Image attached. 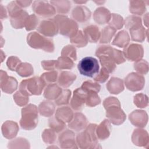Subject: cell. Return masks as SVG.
I'll use <instances>...</instances> for the list:
<instances>
[{
    "mask_svg": "<svg viewBox=\"0 0 149 149\" xmlns=\"http://www.w3.org/2000/svg\"><path fill=\"white\" fill-rule=\"evenodd\" d=\"M104 107L106 109V115L110 122L114 125L122 124L126 119V115L121 109L119 100L110 97L104 101Z\"/></svg>",
    "mask_w": 149,
    "mask_h": 149,
    "instance_id": "6da1fadb",
    "label": "cell"
},
{
    "mask_svg": "<svg viewBox=\"0 0 149 149\" xmlns=\"http://www.w3.org/2000/svg\"><path fill=\"white\" fill-rule=\"evenodd\" d=\"M45 83L41 77H33L23 80L19 86V91L26 96L40 95L42 93Z\"/></svg>",
    "mask_w": 149,
    "mask_h": 149,
    "instance_id": "7a4b0ae2",
    "label": "cell"
},
{
    "mask_svg": "<svg viewBox=\"0 0 149 149\" xmlns=\"http://www.w3.org/2000/svg\"><path fill=\"white\" fill-rule=\"evenodd\" d=\"M38 123V109L36 105L29 104L22 109V118L20 121L21 127L25 130L35 128Z\"/></svg>",
    "mask_w": 149,
    "mask_h": 149,
    "instance_id": "3957f363",
    "label": "cell"
},
{
    "mask_svg": "<svg viewBox=\"0 0 149 149\" xmlns=\"http://www.w3.org/2000/svg\"><path fill=\"white\" fill-rule=\"evenodd\" d=\"M27 41L28 44L32 48L36 49H42L46 52H53L54 44L53 41L39 33L32 32L27 35Z\"/></svg>",
    "mask_w": 149,
    "mask_h": 149,
    "instance_id": "277c9868",
    "label": "cell"
},
{
    "mask_svg": "<svg viewBox=\"0 0 149 149\" xmlns=\"http://www.w3.org/2000/svg\"><path fill=\"white\" fill-rule=\"evenodd\" d=\"M77 69L81 75L94 78L100 71V66L97 59L92 56H86L79 61Z\"/></svg>",
    "mask_w": 149,
    "mask_h": 149,
    "instance_id": "5b68a950",
    "label": "cell"
},
{
    "mask_svg": "<svg viewBox=\"0 0 149 149\" xmlns=\"http://www.w3.org/2000/svg\"><path fill=\"white\" fill-rule=\"evenodd\" d=\"M52 19L56 22L59 31L62 35L72 37L78 31V26L76 22L67 16L58 15Z\"/></svg>",
    "mask_w": 149,
    "mask_h": 149,
    "instance_id": "8992f818",
    "label": "cell"
},
{
    "mask_svg": "<svg viewBox=\"0 0 149 149\" xmlns=\"http://www.w3.org/2000/svg\"><path fill=\"white\" fill-rule=\"evenodd\" d=\"M95 124H90L86 126V129L80 133L77 136V142L80 147L84 148V145L97 144Z\"/></svg>",
    "mask_w": 149,
    "mask_h": 149,
    "instance_id": "52a82bcc",
    "label": "cell"
},
{
    "mask_svg": "<svg viewBox=\"0 0 149 149\" xmlns=\"http://www.w3.org/2000/svg\"><path fill=\"white\" fill-rule=\"evenodd\" d=\"M32 9L35 14L43 17H52L56 12L55 7L46 1H34L32 5Z\"/></svg>",
    "mask_w": 149,
    "mask_h": 149,
    "instance_id": "ba28073f",
    "label": "cell"
},
{
    "mask_svg": "<svg viewBox=\"0 0 149 149\" xmlns=\"http://www.w3.org/2000/svg\"><path fill=\"white\" fill-rule=\"evenodd\" d=\"M125 83L128 90L137 91L143 89L145 84V79L143 75L132 72L125 77Z\"/></svg>",
    "mask_w": 149,
    "mask_h": 149,
    "instance_id": "9c48e42d",
    "label": "cell"
},
{
    "mask_svg": "<svg viewBox=\"0 0 149 149\" xmlns=\"http://www.w3.org/2000/svg\"><path fill=\"white\" fill-rule=\"evenodd\" d=\"M39 33L48 37H53L59 32V28L56 22L53 19L44 20L37 27Z\"/></svg>",
    "mask_w": 149,
    "mask_h": 149,
    "instance_id": "30bf717a",
    "label": "cell"
},
{
    "mask_svg": "<svg viewBox=\"0 0 149 149\" xmlns=\"http://www.w3.org/2000/svg\"><path fill=\"white\" fill-rule=\"evenodd\" d=\"M87 95V91L86 90L81 87L76 88L73 91V95L70 102L72 108L76 111H81L84 107Z\"/></svg>",
    "mask_w": 149,
    "mask_h": 149,
    "instance_id": "8fae6325",
    "label": "cell"
},
{
    "mask_svg": "<svg viewBox=\"0 0 149 149\" xmlns=\"http://www.w3.org/2000/svg\"><path fill=\"white\" fill-rule=\"evenodd\" d=\"M123 54L125 59L136 62L143 57V48L141 45L137 44H130L125 48Z\"/></svg>",
    "mask_w": 149,
    "mask_h": 149,
    "instance_id": "7c38bea8",
    "label": "cell"
},
{
    "mask_svg": "<svg viewBox=\"0 0 149 149\" xmlns=\"http://www.w3.org/2000/svg\"><path fill=\"white\" fill-rule=\"evenodd\" d=\"M95 53H105L108 55L115 63L120 64L125 62L126 59L122 52L109 45L100 46L96 50Z\"/></svg>",
    "mask_w": 149,
    "mask_h": 149,
    "instance_id": "4fadbf2b",
    "label": "cell"
},
{
    "mask_svg": "<svg viewBox=\"0 0 149 149\" xmlns=\"http://www.w3.org/2000/svg\"><path fill=\"white\" fill-rule=\"evenodd\" d=\"M28 13L23 9L16 12L10 15V23L15 29H22L25 26L26 22L29 17Z\"/></svg>",
    "mask_w": 149,
    "mask_h": 149,
    "instance_id": "5bb4252c",
    "label": "cell"
},
{
    "mask_svg": "<svg viewBox=\"0 0 149 149\" xmlns=\"http://www.w3.org/2000/svg\"><path fill=\"white\" fill-rule=\"evenodd\" d=\"M1 73L4 77V79L1 77V87L2 90L8 94L12 93L17 88V80L13 77H9L4 71L1 70Z\"/></svg>",
    "mask_w": 149,
    "mask_h": 149,
    "instance_id": "9a60e30c",
    "label": "cell"
},
{
    "mask_svg": "<svg viewBox=\"0 0 149 149\" xmlns=\"http://www.w3.org/2000/svg\"><path fill=\"white\" fill-rule=\"evenodd\" d=\"M88 120L86 117L80 112L73 115L72 119L68 123V126L77 132H79L86 127Z\"/></svg>",
    "mask_w": 149,
    "mask_h": 149,
    "instance_id": "2e32d148",
    "label": "cell"
},
{
    "mask_svg": "<svg viewBox=\"0 0 149 149\" xmlns=\"http://www.w3.org/2000/svg\"><path fill=\"white\" fill-rule=\"evenodd\" d=\"M72 16L74 20L80 23L88 20L91 16V12L85 6L79 5L76 6L72 12Z\"/></svg>",
    "mask_w": 149,
    "mask_h": 149,
    "instance_id": "e0dca14e",
    "label": "cell"
},
{
    "mask_svg": "<svg viewBox=\"0 0 149 149\" xmlns=\"http://www.w3.org/2000/svg\"><path fill=\"white\" fill-rule=\"evenodd\" d=\"M131 123L139 127H144L148 121V115L144 111L136 110L129 115Z\"/></svg>",
    "mask_w": 149,
    "mask_h": 149,
    "instance_id": "ac0fdd59",
    "label": "cell"
},
{
    "mask_svg": "<svg viewBox=\"0 0 149 149\" xmlns=\"http://www.w3.org/2000/svg\"><path fill=\"white\" fill-rule=\"evenodd\" d=\"M111 17V13L109 10L104 7H100L96 9L93 14V18L95 22L101 25L108 23Z\"/></svg>",
    "mask_w": 149,
    "mask_h": 149,
    "instance_id": "d6986e66",
    "label": "cell"
},
{
    "mask_svg": "<svg viewBox=\"0 0 149 149\" xmlns=\"http://www.w3.org/2000/svg\"><path fill=\"white\" fill-rule=\"evenodd\" d=\"M76 76L71 72L62 71L58 75V85L63 88L69 87L76 80Z\"/></svg>",
    "mask_w": 149,
    "mask_h": 149,
    "instance_id": "ffe728a7",
    "label": "cell"
},
{
    "mask_svg": "<svg viewBox=\"0 0 149 149\" xmlns=\"http://www.w3.org/2000/svg\"><path fill=\"white\" fill-rule=\"evenodd\" d=\"M19 130L18 125L16 122L7 120L2 126V132L3 136L7 139H12L16 136Z\"/></svg>",
    "mask_w": 149,
    "mask_h": 149,
    "instance_id": "44dd1931",
    "label": "cell"
},
{
    "mask_svg": "<svg viewBox=\"0 0 149 149\" xmlns=\"http://www.w3.org/2000/svg\"><path fill=\"white\" fill-rule=\"evenodd\" d=\"M111 130L110 122L108 119H104L98 126L96 127V135L100 140H104L108 138Z\"/></svg>",
    "mask_w": 149,
    "mask_h": 149,
    "instance_id": "7402d4cb",
    "label": "cell"
},
{
    "mask_svg": "<svg viewBox=\"0 0 149 149\" xmlns=\"http://www.w3.org/2000/svg\"><path fill=\"white\" fill-rule=\"evenodd\" d=\"M132 141L139 146H144L148 143V133L143 129H136L132 134Z\"/></svg>",
    "mask_w": 149,
    "mask_h": 149,
    "instance_id": "603a6c76",
    "label": "cell"
},
{
    "mask_svg": "<svg viewBox=\"0 0 149 149\" xmlns=\"http://www.w3.org/2000/svg\"><path fill=\"white\" fill-rule=\"evenodd\" d=\"M83 33L88 41L90 42H97L100 38L101 33L99 29L95 25H90L85 27Z\"/></svg>",
    "mask_w": 149,
    "mask_h": 149,
    "instance_id": "cb8c5ba5",
    "label": "cell"
},
{
    "mask_svg": "<svg viewBox=\"0 0 149 149\" xmlns=\"http://www.w3.org/2000/svg\"><path fill=\"white\" fill-rule=\"evenodd\" d=\"M107 88L111 94H119L124 89L123 81L119 78L113 77L107 84Z\"/></svg>",
    "mask_w": 149,
    "mask_h": 149,
    "instance_id": "d4e9b609",
    "label": "cell"
},
{
    "mask_svg": "<svg viewBox=\"0 0 149 149\" xmlns=\"http://www.w3.org/2000/svg\"><path fill=\"white\" fill-rule=\"evenodd\" d=\"M62 91V88L56 84H49L44 90V97L49 100H55L61 94Z\"/></svg>",
    "mask_w": 149,
    "mask_h": 149,
    "instance_id": "484cf974",
    "label": "cell"
},
{
    "mask_svg": "<svg viewBox=\"0 0 149 149\" xmlns=\"http://www.w3.org/2000/svg\"><path fill=\"white\" fill-rule=\"evenodd\" d=\"M55 116L65 123H69L72 119L73 113L69 107H62L57 109Z\"/></svg>",
    "mask_w": 149,
    "mask_h": 149,
    "instance_id": "4316f807",
    "label": "cell"
},
{
    "mask_svg": "<svg viewBox=\"0 0 149 149\" xmlns=\"http://www.w3.org/2000/svg\"><path fill=\"white\" fill-rule=\"evenodd\" d=\"M38 111L41 115L49 117L52 115L55 111V105L49 101L41 102L38 107Z\"/></svg>",
    "mask_w": 149,
    "mask_h": 149,
    "instance_id": "83f0119b",
    "label": "cell"
},
{
    "mask_svg": "<svg viewBox=\"0 0 149 149\" xmlns=\"http://www.w3.org/2000/svg\"><path fill=\"white\" fill-rule=\"evenodd\" d=\"M129 40L130 38L127 32L125 30H122L118 32V33L116 34L114 40H113L112 44L120 48L126 47L127 45Z\"/></svg>",
    "mask_w": 149,
    "mask_h": 149,
    "instance_id": "f1b7e54d",
    "label": "cell"
},
{
    "mask_svg": "<svg viewBox=\"0 0 149 149\" xmlns=\"http://www.w3.org/2000/svg\"><path fill=\"white\" fill-rule=\"evenodd\" d=\"M129 10L134 15H143L146 10V1H130L129 2Z\"/></svg>",
    "mask_w": 149,
    "mask_h": 149,
    "instance_id": "f546056e",
    "label": "cell"
},
{
    "mask_svg": "<svg viewBox=\"0 0 149 149\" xmlns=\"http://www.w3.org/2000/svg\"><path fill=\"white\" fill-rule=\"evenodd\" d=\"M60 15L66 14L70 9L71 3L69 1H51L49 2Z\"/></svg>",
    "mask_w": 149,
    "mask_h": 149,
    "instance_id": "4dcf8cb0",
    "label": "cell"
},
{
    "mask_svg": "<svg viewBox=\"0 0 149 149\" xmlns=\"http://www.w3.org/2000/svg\"><path fill=\"white\" fill-rule=\"evenodd\" d=\"M70 41L77 47H83L87 45L88 40L84 33L79 30L73 37H70Z\"/></svg>",
    "mask_w": 149,
    "mask_h": 149,
    "instance_id": "1f68e13d",
    "label": "cell"
},
{
    "mask_svg": "<svg viewBox=\"0 0 149 149\" xmlns=\"http://www.w3.org/2000/svg\"><path fill=\"white\" fill-rule=\"evenodd\" d=\"M116 30L110 26L105 27L101 31L100 36V43H108L115 34Z\"/></svg>",
    "mask_w": 149,
    "mask_h": 149,
    "instance_id": "d6a6232c",
    "label": "cell"
},
{
    "mask_svg": "<svg viewBox=\"0 0 149 149\" xmlns=\"http://www.w3.org/2000/svg\"><path fill=\"white\" fill-rule=\"evenodd\" d=\"M74 133L69 130H66L63 132L59 137V142L60 145L75 144Z\"/></svg>",
    "mask_w": 149,
    "mask_h": 149,
    "instance_id": "836d02e7",
    "label": "cell"
},
{
    "mask_svg": "<svg viewBox=\"0 0 149 149\" xmlns=\"http://www.w3.org/2000/svg\"><path fill=\"white\" fill-rule=\"evenodd\" d=\"M73 66V61L68 57L62 56L56 61V69H70Z\"/></svg>",
    "mask_w": 149,
    "mask_h": 149,
    "instance_id": "e575fe53",
    "label": "cell"
},
{
    "mask_svg": "<svg viewBox=\"0 0 149 149\" xmlns=\"http://www.w3.org/2000/svg\"><path fill=\"white\" fill-rule=\"evenodd\" d=\"M129 31L131 35V38L133 41L142 42L144 40L146 31L142 26L130 29Z\"/></svg>",
    "mask_w": 149,
    "mask_h": 149,
    "instance_id": "d590c367",
    "label": "cell"
},
{
    "mask_svg": "<svg viewBox=\"0 0 149 149\" xmlns=\"http://www.w3.org/2000/svg\"><path fill=\"white\" fill-rule=\"evenodd\" d=\"M49 126L55 132H60L66 127V123L57 118L55 116L51 118L48 120Z\"/></svg>",
    "mask_w": 149,
    "mask_h": 149,
    "instance_id": "8d00e7d4",
    "label": "cell"
},
{
    "mask_svg": "<svg viewBox=\"0 0 149 149\" xmlns=\"http://www.w3.org/2000/svg\"><path fill=\"white\" fill-rule=\"evenodd\" d=\"M16 72L22 77H27L33 73L32 66L28 63H21L16 69Z\"/></svg>",
    "mask_w": 149,
    "mask_h": 149,
    "instance_id": "74e56055",
    "label": "cell"
},
{
    "mask_svg": "<svg viewBox=\"0 0 149 149\" xmlns=\"http://www.w3.org/2000/svg\"><path fill=\"white\" fill-rule=\"evenodd\" d=\"M141 26V18L138 16L131 15L128 16L125 20V26L126 29L129 30Z\"/></svg>",
    "mask_w": 149,
    "mask_h": 149,
    "instance_id": "f35d334b",
    "label": "cell"
},
{
    "mask_svg": "<svg viewBox=\"0 0 149 149\" xmlns=\"http://www.w3.org/2000/svg\"><path fill=\"white\" fill-rule=\"evenodd\" d=\"M87 91V90H86ZM87 91V95L86 100V104L87 106L93 107L98 105L101 102V99L98 95L97 93L94 91Z\"/></svg>",
    "mask_w": 149,
    "mask_h": 149,
    "instance_id": "ab89813d",
    "label": "cell"
},
{
    "mask_svg": "<svg viewBox=\"0 0 149 149\" xmlns=\"http://www.w3.org/2000/svg\"><path fill=\"white\" fill-rule=\"evenodd\" d=\"M71 95V91L68 89L62 90L61 94L55 100V102L57 105H62L68 104Z\"/></svg>",
    "mask_w": 149,
    "mask_h": 149,
    "instance_id": "60d3db41",
    "label": "cell"
},
{
    "mask_svg": "<svg viewBox=\"0 0 149 149\" xmlns=\"http://www.w3.org/2000/svg\"><path fill=\"white\" fill-rule=\"evenodd\" d=\"M109 26L112 27L116 29H120L122 27L123 24V17L116 13L111 14V17L109 22Z\"/></svg>",
    "mask_w": 149,
    "mask_h": 149,
    "instance_id": "b9f144b4",
    "label": "cell"
},
{
    "mask_svg": "<svg viewBox=\"0 0 149 149\" xmlns=\"http://www.w3.org/2000/svg\"><path fill=\"white\" fill-rule=\"evenodd\" d=\"M41 78L42 80L44 81L45 83L47 84H53L56 80L58 78V73L56 71H51L48 72H46L41 74Z\"/></svg>",
    "mask_w": 149,
    "mask_h": 149,
    "instance_id": "7bdbcfd3",
    "label": "cell"
},
{
    "mask_svg": "<svg viewBox=\"0 0 149 149\" xmlns=\"http://www.w3.org/2000/svg\"><path fill=\"white\" fill-rule=\"evenodd\" d=\"M61 55L62 56L68 57L71 59L73 61H75L77 59L76 50L72 45H67L62 50Z\"/></svg>",
    "mask_w": 149,
    "mask_h": 149,
    "instance_id": "ee69618b",
    "label": "cell"
},
{
    "mask_svg": "<svg viewBox=\"0 0 149 149\" xmlns=\"http://www.w3.org/2000/svg\"><path fill=\"white\" fill-rule=\"evenodd\" d=\"M134 68L137 73L143 75L146 74L148 72V64L145 60H139L136 61L134 65Z\"/></svg>",
    "mask_w": 149,
    "mask_h": 149,
    "instance_id": "f6af8a7d",
    "label": "cell"
},
{
    "mask_svg": "<svg viewBox=\"0 0 149 149\" xmlns=\"http://www.w3.org/2000/svg\"><path fill=\"white\" fill-rule=\"evenodd\" d=\"M134 103L139 108H145L148 105V97L146 94H137L134 97Z\"/></svg>",
    "mask_w": 149,
    "mask_h": 149,
    "instance_id": "bcb514c9",
    "label": "cell"
},
{
    "mask_svg": "<svg viewBox=\"0 0 149 149\" xmlns=\"http://www.w3.org/2000/svg\"><path fill=\"white\" fill-rule=\"evenodd\" d=\"M81 87L87 91H94L98 93L100 90L101 86L98 83L93 82L89 80L83 82Z\"/></svg>",
    "mask_w": 149,
    "mask_h": 149,
    "instance_id": "7dc6e473",
    "label": "cell"
},
{
    "mask_svg": "<svg viewBox=\"0 0 149 149\" xmlns=\"http://www.w3.org/2000/svg\"><path fill=\"white\" fill-rule=\"evenodd\" d=\"M38 24V19L36 16V15L33 14L31 15H29L26 24H25V27L27 31H30L31 30H33L36 29Z\"/></svg>",
    "mask_w": 149,
    "mask_h": 149,
    "instance_id": "c3c4849f",
    "label": "cell"
},
{
    "mask_svg": "<svg viewBox=\"0 0 149 149\" xmlns=\"http://www.w3.org/2000/svg\"><path fill=\"white\" fill-rule=\"evenodd\" d=\"M56 136L55 132L52 129H45L42 133L43 140L46 143H52L55 141Z\"/></svg>",
    "mask_w": 149,
    "mask_h": 149,
    "instance_id": "681fc988",
    "label": "cell"
},
{
    "mask_svg": "<svg viewBox=\"0 0 149 149\" xmlns=\"http://www.w3.org/2000/svg\"><path fill=\"white\" fill-rule=\"evenodd\" d=\"M13 99L16 103L19 106H24L29 102V97L23 95L19 91L15 94Z\"/></svg>",
    "mask_w": 149,
    "mask_h": 149,
    "instance_id": "f907efd6",
    "label": "cell"
},
{
    "mask_svg": "<svg viewBox=\"0 0 149 149\" xmlns=\"http://www.w3.org/2000/svg\"><path fill=\"white\" fill-rule=\"evenodd\" d=\"M109 74L108 71L102 67L98 73L94 77V80L95 81L98 83H104L108 79L109 75Z\"/></svg>",
    "mask_w": 149,
    "mask_h": 149,
    "instance_id": "816d5d0a",
    "label": "cell"
},
{
    "mask_svg": "<svg viewBox=\"0 0 149 149\" xmlns=\"http://www.w3.org/2000/svg\"><path fill=\"white\" fill-rule=\"evenodd\" d=\"M20 63V60L18 58L13 56L9 57L6 62L8 68L11 70H16V68Z\"/></svg>",
    "mask_w": 149,
    "mask_h": 149,
    "instance_id": "f5cc1de1",
    "label": "cell"
},
{
    "mask_svg": "<svg viewBox=\"0 0 149 149\" xmlns=\"http://www.w3.org/2000/svg\"><path fill=\"white\" fill-rule=\"evenodd\" d=\"M42 68L47 70H53L56 69V61L48 60L41 62Z\"/></svg>",
    "mask_w": 149,
    "mask_h": 149,
    "instance_id": "db71d44e",
    "label": "cell"
},
{
    "mask_svg": "<svg viewBox=\"0 0 149 149\" xmlns=\"http://www.w3.org/2000/svg\"><path fill=\"white\" fill-rule=\"evenodd\" d=\"M17 4L19 5L20 7L22 8H26L29 6L31 3L32 1H16Z\"/></svg>",
    "mask_w": 149,
    "mask_h": 149,
    "instance_id": "11a10c76",
    "label": "cell"
},
{
    "mask_svg": "<svg viewBox=\"0 0 149 149\" xmlns=\"http://www.w3.org/2000/svg\"><path fill=\"white\" fill-rule=\"evenodd\" d=\"M74 3H79V4H81V3H85L87 2V1H73Z\"/></svg>",
    "mask_w": 149,
    "mask_h": 149,
    "instance_id": "9f6ffc18",
    "label": "cell"
}]
</instances>
